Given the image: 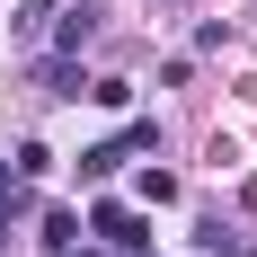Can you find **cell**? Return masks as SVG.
<instances>
[{"mask_svg": "<svg viewBox=\"0 0 257 257\" xmlns=\"http://www.w3.org/2000/svg\"><path fill=\"white\" fill-rule=\"evenodd\" d=\"M71 239H80V213H45V248L62 257V248H71Z\"/></svg>", "mask_w": 257, "mask_h": 257, "instance_id": "obj_6", "label": "cell"}, {"mask_svg": "<svg viewBox=\"0 0 257 257\" xmlns=\"http://www.w3.org/2000/svg\"><path fill=\"white\" fill-rule=\"evenodd\" d=\"M9 222H27V186H0V239H9Z\"/></svg>", "mask_w": 257, "mask_h": 257, "instance_id": "obj_8", "label": "cell"}, {"mask_svg": "<svg viewBox=\"0 0 257 257\" xmlns=\"http://www.w3.org/2000/svg\"><path fill=\"white\" fill-rule=\"evenodd\" d=\"M0 186H9V160H0Z\"/></svg>", "mask_w": 257, "mask_h": 257, "instance_id": "obj_10", "label": "cell"}, {"mask_svg": "<svg viewBox=\"0 0 257 257\" xmlns=\"http://www.w3.org/2000/svg\"><path fill=\"white\" fill-rule=\"evenodd\" d=\"M89 36H98V9H89V0H80V9H62V27H53V45H62V53H80Z\"/></svg>", "mask_w": 257, "mask_h": 257, "instance_id": "obj_3", "label": "cell"}, {"mask_svg": "<svg viewBox=\"0 0 257 257\" xmlns=\"http://www.w3.org/2000/svg\"><path fill=\"white\" fill-rule=\"evenodd\" d=\"M80 98H98V106H133V80H89Z\"/></svg>", "mask_w": 257, "mask_h": 257, "instance_id": "obj_7", "label": "cell"}, {"mask_svg": "<svg viewBox=\"0 0 257 257\" xmlns=\"http://www.w3.org/2000/svg\"><path fill=\"white\" fill-rule=\"evenodd\" d=\"M45 89H53V98H80V89H89V80H80V53H53V62H45Z\"/></svg>", "mask_w": 257, "mask_h": 257, "instance_id": "obj_4", "label": "cell"}, {"mask_svg": "<svg viewBox=\"0 0 257 257\" xmlns=\"http://www.w3.org/2000/svg\"><path fill=\"white\" fill-rule=\"evenodd\" d=\"M151 142H160V124H151V115H133L115 142H89V151H80V178H89V186H98V178H115V169H124L133 151H151Z\"/></svg>", "mask_w": 257, "mask_h": 257, "instance_id": "obj_1", "label": "cell"}, {"mask_svg": "<svg viewBox=\"0 0 257 257\" xmlns=\"http://www.w3.org/2000/svg\"><path fill=\"white\" fill-rule=\"evenodd\" d=\"M133 257H142V248H133Z\"/></svg>", "mask_w": 257, "mask_h": 257, "instance_id": "obj_11", "label": "cell"}, {"mask_svg": "<svg viewBox=\"0 0 257 257\" xmlns=\"http://www.w3.org/2000/svg\"><path fill=\"white\" fill-rule=\"evenodd\" d=\"M45 18H53V0H18V9H9V27H18V36H45Z\"/></svg>", "mask_w": 257, "mask_h": 257, "instance_id": "obj_5", "label": "cell"}, {"mask_svg": "<svg viewBox=\"0 0 257 257\" xmlns=\"http://www.w3.org/2000/svg\"><path fill=\"white\" fill-rule=\"evenodd\" d=\"M89 231H98V248H115V257L151 248V222H142L133 204H115V195H106V204H89Z\"/></svg>", "mask_w": 257, "mask_h": 257, "instance_id": "obj_2", "label": "cell"}, {"mask_svg": "<svg viewBox=\"0 0 257 257\" xmlns=\"http://www.w3.org/2000/svg\"><path fill=\"white\" fill-rule=\"evenodd\" d=\"M62 257H98V248H80V239H71V248H62Z\"/></svg>", "mask_w": 257, "mask_h": 257, "instance_id": "obj_9", "label": "cell"}]
</instances>
